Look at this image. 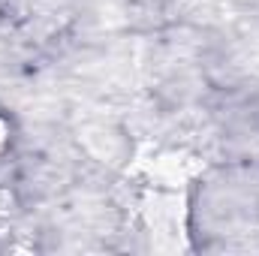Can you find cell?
<instances>
[{"label": "cell", "mask_w": 259, "mask_h": 256, "mask_svg": "<svg viewBox=\"0 0 259 256\" xmlns=\"http://www.w3.org/2000/svg\"><path fill=\"white\" fill-rule=\"evenodd\" d=\"M3 142H6V124L0 121V148H3Z\"/></svg>", "instance_id": "cell-1"}]
</instances>
